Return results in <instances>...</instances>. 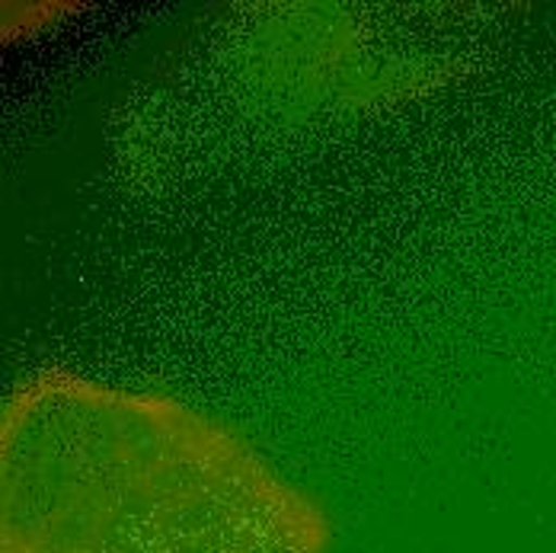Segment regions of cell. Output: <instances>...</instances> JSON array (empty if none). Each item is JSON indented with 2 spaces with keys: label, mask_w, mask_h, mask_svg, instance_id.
Here are the masks:
<instances>
[{
  "label": "cell",
  "mask_w": 556,
  "mask_h": 553,
  "mask_svg": "<svg viewBox=\"0 0 556 553\" xmlns=\"http://www.w3.org/2000/svg\"><path fill=\"white\" fill-rule=\"evenodd\" d=\"M7 553H317V528L247 477L128 474L16 497Z\"/></svg>",
  "instance_id": "cell-1"
}]
</instances>
